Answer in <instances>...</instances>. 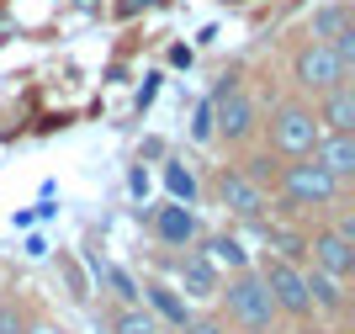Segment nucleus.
I'll use <instances>...</instances> for the list:
<instances>
[{
	"instance_id": "obj_1",
	"label": "nucleus",
	"mask_w": 355,
	"mask_h": 334,
	"mask_svg": "<svg viewBox=\"0 0 355 334\" xmlns=\"http://www.w3.org/2000/svg\"><path fill=\"white\" fill-rule=\"evenodd\" d=\"M223 308H228V324L244 334H276V303H270L260 271H234V276L218 287Z\"/></svg>"
},
{
	"instance_id": "obj_2",
	"label": "nucleus",
	"mask_w": 355,
	"mask_h": 334,
	"mask_svg": "<svg viewBox=\"0 0 355 334\" xmlns=\"http://www.w3.org/2000/svg\"><path fill=\"white\" fill-rule=\"evenodd\" d=\"M276 191L286 197V207H313V212H324V207L340 202L345 186L313 160V154H302V160H286L282 170H276Z\"/></svg>"
},
{
	"instance_id": "obj_3",
	"label": "nucleus",
	"mask_w": 355,
	"mask_h": 334,
	"mask_svg": "<svg viewBox=\"0 0 355 334\" xmlns=\"http://www.w3.org/2000/svg\"><path fill=\"white\" fill-rule=\"evenodd\" d=\"M266 138H270V154L276 160H302L318 149V117H313L308 101H282L270 106V122H266Z\"/></svg>"
},
{
	"instance_id": "obj_4",
	"label": "nucleus",
	"mask_w": 355,
	"mask_h": 334,
	"mask_svg": "<svg viewBox=\"0 0 355 334\" xmlns=\"http://www.w3.org/2000/svg\"><path fill=\"white\" fill-rule=\"evenodd\" d=\"M260 281H266L270 303H276V319H297V324H308V319H313V303H308V276H302V265L276 260V255H270V260L260 265Z\"/></svg>"
},
{
	"instance_id": "obj_5",
	"label": "nucleus",
	"mask_w": 355,
	"mask_h": 334,
	"mask_svg": "<svg viewBox=\"0 0 355 334\" xmlns=\"http://www.w3.org/2000/svg\"><path fill=\"white\" fill-rule=\"evenodd\" d=\"M292 80L302 90H313V96H324V90H334V85H345V80H350V69H345L340 58H334V48L329 43H302L292 53Z\"/></svg>"
},
{
	"instance_id": "obj_6",
	"label": "nucleus",
	"mask_w": 355,
	"mask_h": 334,
	"mask_svg": "<svg viewBox=\"0 0 355 334\" xmlns=\"http://www.w3.org/2000/svg\"><path fill=\"white\" fill-rule=\"evenodd\" d=\"M254 101H250V90L244 85H234V80H228V85H218V96H212V133H218V138H228V144H244V138H250L254 133Z\"/></svg>"
},
{
	"instance_id": "obj_7",
	"label": "nucleus",
	"mask_w": 355,
	"mask_h": 334,
	"mask_svg": "<svg viewBox=\"0 0 355 334\" xmlns=\"http://www.w3.org/2000/svg\"><path fill=\"white\" fill-rule=\"evenodd\" d=\"M308 271H324V276H334V281H350V271H355V244L345 239L340 228L308 233Z\"/></svg>"
},
{
	"instance_id": "obj_8",
	"label": "nucleus",
	"mask_w": 355,
	"mask_h": 334,
	"mask_svg": "<svg viewBox=\"0 0 355 334\" xmlns=\"http://www.w3.org/2000/svg\"><path fill=\"white\" fill-rule=\"evenodd\" d=\"M218 202L228 207L234 218H244V223H260V218H266V186H260V181H250L239 165L218 175Z\"/></svg>"
},
{
	"instance_id": "obj_9",
	"label": "nucleus",
	"mask_w": 355,
	"mask_h": 334,
	"mask_svg": "<svg viewBox=\"0 0 355 334\" xmlns=\"http://www.w3.org/2000/svg\"><path fill=\"white\" fill-rule=\"evenodd\" d=\"M175 271H180V292H186V303H212V297H218L223 271L202 255V249H186Z\"/></svg>"
},
{
	"instance_id": "obj_10",
	"label": "nucleus",
	"mask_w": 355,
	"mask_h": 334,
	"mask_svg": "<svg viewBox=\"0 0 355 334\" xmlns=\"http://www.w3.org/2000/svg\"><path fill=\"white\" fill-rule=\"evenodd\" d=\"M313 117H318V133H355V85L345 80V85L324 90Z\"/></svg>"
},
{
	"instance_id": "obj_11",
	"label": "nucleus",
	"mask_w": 355,
	"mask_h": 334,
	"mask_svg": "<svg viewBox=\"0 0 355 334\" xmlns=\"http://www.w3.org/2000/svg\"><path fill=\"white\" fill-rule=\"evenodd\" d=\"M154 239L170 244V249H186L196 239V212H191V207H180V202L154 207Z\"/></svg>"
},
{
	"instance_id": "obj_12",
	"label": "nucleus",
	"mask_w": 355,
	"mask_h": 334,
	"mask_svg": "<svg viewBox=\"0 0 355 334\" xmlns=\"http://www.w3.org/2000/svg\"><path fill=\"white\" fill-rule=\"evenodd\" d=\"M313 160L324 165L334 181H355V133H324L318 138V149H313Z\"/></svg>"
},
{
	"instance_id": "obj_13",
	"label": "nucleus",
	"mask_w": 355,
	"mask_h": 334,
	"mask_svg": "<svg viewBox=\"0 0 355 334\" xmlns=\"http://www.w3.org/2000/svg\"><path fill=\"white\" fill-rule=\"evenodd\" d=\"M144 297H148V313H154V319L175 324V329H186V319H191V303H186L175 287H164V281H148Z\"/></svg>"
},
{
	"instance_id": "obj_14",
	"label": "nucleus",
	"mask_w": 355,
	"mask_h": 334,
	"mask_svg": "<svg viewBox=\"0 0 355 334\" xmlns=\"http://www.w3.org/2000/svg\"><path fill=\"white\" fill-rule=\"evenodd\" d=\"M302 276H308V303H313V313H345V303H350L345 281L324 276V271H308V265H302Z\"/></svg>"
},
{
	"instance_id": "obj_15",
	"label": "nucleus",
	"mask_w": 355,
	"mask_h": 334,
	"mask_svg": "<svg viewBox=\"0 0 355 334\" xmlns=\"http://www.w3.org/2000/svg\"><path fill=\"white\" fill-rule=\"evenodd\" d=\"M106 329L112 334H159V319H154L144 303H117L106 313Z\"/></svg>"
},
{
	"instance_id": "obj_16",
	"label": "nucleus",
	"mask_w": 355,
	"mask_h": 334,
	"mask_svg": "<svg viewBox=\"0 0 355 334\" xmlns=\"http://www.w3.org/2000/svg\"><path fill=\"white\" fill-rule=\"evenodd\" d=\"M345 27H355V11L345 6V0H329V6L313 11V43H334Z\"/></svg>"
},
{
	"instance_id": "obj_17",
	"label": "nucleus",
	"mask_w": 355,
	"mask_h": 334,
	"mask_svg": "<svg viewBox=\"0 0 355 334\" xmlns=\"http://www.w3.org/2000/svg\"><path fill=\"white\" fill-rule=\"evenodd\" d=\"M202 255H207V260L218 265V271H223V265H228V276H234V271H250V255H244V244H239L234 233H212Z\"/></svg>"
},
{
	"instance_id": "obj_18",
	"label": "nucleus",
	"mask_w": 355,
	"mask_h": 334,
	"mask_svg": "<svg viewBox=\"0 0 355 334\" xmlns=\"http://www.w3.org/2000/svg\"><path fill=\"white\" fill-rule=\"evenodd\" d=\"M164 186H170V197H175L180 207H186V202L196 197V181H191V170H180V165H170V170H164Z\"/></svg>"
},
{
	"instance_id": "obj_19",
	"label": "nucleus",
	"mask_w": 355,
	"mask_h": 334,
	"mask_svg": "<svg viewBox=\"0 0 355 334\" xmlns=\"http://www.w3.org/2000/svg\"><path fill=\"white\" fill-rule=\"evenodd\" d=\"M180 334H228V319H218V313H191Z\"/></svg>"
},
{
	"instance_id": "obj_20",
	"label": "nucleus",
	"mask_w": 355,
	"mask_h": 334,
	"mask_svg": "<svg viewBox=\"0 0 355 334\" xmlns=\"http://www.w3.org/2000/svg\"><path fill=\"white\" fill-rule=\"evenodd\" d=\"M0 334H27V319L16 303H0Z\"/></svg>"
},
{
	"instance_id": "obj_21",
	"label": "nucleus",
	"mask_w": 355,
	"mask_h": 334,
	"mask_svg": "<svg viewBox=\"0 0 355 334\" xmlns=\"http://www.w3.org/2000/svg\"><path fill=\"white\" fill-rule=\"evenodd\" d=\"M191 133L202 138V144L212 138V101H207V106H196V122H191Z\"/></svg>"
}]
</instances>
